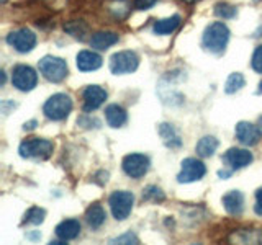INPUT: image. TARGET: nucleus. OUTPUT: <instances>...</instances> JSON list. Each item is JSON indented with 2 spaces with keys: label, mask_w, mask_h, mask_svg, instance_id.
Returning <instances> with one entry per match:
<instances>
[{
  "label": "nucleus",
  "mask_w": 262,
  "mask_h": 245,
  "mask_svg": "<svg viewBox=\"0 0 262 245\" xmlns=\"http://www.w3.org/2000/svg\"><path fill=\"white\" fill-rule=\"evenodd\" d=\"M229 41V30L223 21H215L203 31V47L213 54L225 51Z\"/></svg>",
  "instance_id": "1"
},
{
  "label": "nucleus",
  "mask_w": 262,
  "mask_h": 245,
  "mask_svg": "<svg viewBox=\"0 0 262 245\" xmlns=\"http://www.w3.org/2000/svg\"><path fill=\"white\" fill-rule=\"evenodd\" d=\"M71 111H72V100H71V96L66 93H56L53 96H49L43 106L45 116L53 121L66 119L69 116Z\"/></svg>",
  "instance_id": "2"
},
{
  "label": "nucleus",
  "mask_w": 262,
  "mask_h": 245,
  "mask_svg": "<svg viewBox=\"0 0 262 245\" xmlns=\"http://www.w3.org/2000/svg\"><path fill=\"white\" fill-rule=\"evenodd\" d=\"M38 67H39L41 76L49 82H54V84L62 82L69 74L66 61L56 56H45L43 59L38 62Z\"/></svg>",
  "instance_id": "3"
},
{
  "label": "nucleus",
  "mask_w": 262,
  "mask_h": 245,
  "mask_svg": "<svg viewBox=\"0 0 262 245\" xmlns=\"http://www.w3.org/2000/svg\"><path fill=\"white\" fill-rule=\"evenodd\" d=\"M54 145L51 141L48 139H41V137H30L27 141H23L20 144V155L23 159H39L45 160L49 155L53 154Z\"/></svg>",
  "instance_id": "4"
},
{
  "label": "nucleus",
  "mask_w": 262,
  "mask_h": 245,
  "mask_svg": "<svg viewBox=\"0 0 262 245\" xmlns=\"http://www.w3.org/2000/svg\"><path fill=\"white\" fill-rule=\"evenodd\" d=\"M133 203H135V196L129 191H113L108 198V204L112 209V214L117 220H125L131 209H133Z\"/></svg>",
  "instance_id": "5"
},
{
  "label": "nucleus",
  "mask_w": 262,
  "mask_h": 245,
  "mask_svg": "<svg viewBox=\"0 0 262 245\" xmlns=\"http://www.w3.org/2000/svg\"><path fill=\"white\" fill-rule=\"evenodd\" d=\"M139 57L135 51H120L110 57V70L115 76H125L138 69Z\"/></svg>",
  "instance_id": "6"
},
{
  "label": "nucleus",
  "mask_w": 262,
  "mask_h": 245,
  "mask_svg": "<svg viewBox=\"0 0 262 245\" xmlns=\"http://www.w3.org/2000/svg\"><path fill=\"white\" fill-rule=\"evenodd\" d=\"M12 84L15 88H18L20 92H30L38 84V74L35 69H31L30 65H15L12 72Z\"/></svg>",
  "instance_id": "7"
},
{
  "label": "nucleus",
  "mask_w": 262,
  "mask_h": 245,
  "mask_svg": "<svg viewBox=\"0 0 262 245\" xmlns=\"http://www.w3.org/2000/svg\"><path fill=\"white\" fill-rule=\"evenodd\" d=\"M149 165H151L149 157L144 154H129L121 162L123 172L135 180L144 177L147 174V170H149Z\"/></svg>",
  "instance_id": "8"
},
{
  "label": "nucleus",
  "mask_w": 262,
  "mask_h": 245,
  "mask_svg": "<svg viewBox=\"0 0 262 245\" xmlns=\"http://www.w3.org/2000/svg\"><path fill=\"white\" fill-rule=\"evenodd\" d=\"M8 46H12L16 53H30L36 46V35L28 28H20L12 31L7 36Z\"/></svg>",
  "instance_id": "9"
},
{
  "label": "nucleus",
  "mask_w": 262,
  "mask_h": 245,
  "mask_svg": "<svg viewBox=\"0 0 262 245\" xmlns=\"http://www.w3.org/2000/svg\"><path fill=\"white\" fill-rule=\"evenodd\" d=\"M207 174V167L205 163L196 160V159H185L182 162V167L177 175V180L180 183H192V182H199Z\"/></svg>",
  "instance_id": "10"
},
{
  "label": "nucleus",
  "mask_w": 262,
  "mask_h": 245,
  "mask_svg": "<svg viewBox=\"0 0 262 245\" xmlns=\"http://www.w3.org/2000/svg\"><path fill=\"white\" fill-rule=\"evenodd\" d=\"M82 100H84V111H95L105 103L106 92L98 85H87L82 92Z\"/></svg>",
  "instance_id": "11"
},
{
  "label": "nucleus",
  "mask_w": 262,
  "mask_h": 245,
  "mask_svg": "<svg viewBox=\"0 0 262 245\" xmlns=\"http://www.w3.org/2000/svg\"><path fill=\"white\" fill-rule=\"evenodd\" d=\"M260 134L262 133L259 126H254L248 121H241L236 125V137L244 145H256L260 139Z\"/></svg>",
  "instance_id": "12"
},
{
  "label": "nucleus",
  "mask_w": 262,
  "mask_h": 245,
  "mask_svg": "<svg viewBox=\"0 0 262 245\" xmlns=\"http://www.w3.org/2000/svg\"><path fill=\"white\" fill-rule=\"evenodd\" d=\"M223 160L228 167H231V170H237V168H244L246 165H249L252 162V154L246 149L233 147V149H229L223 155Z\"/></svg>",
  "instance_id": "13"
},
{
  "label": "nucleus",
  "mask_w": 262,
  "mask_h": 245,
  "mask_svg": "<svg viewBox=\"0 0 262 245\" xmlns=\"http://www.w3.org/2000/svg\"><path fill=\"white\" fill-rule=\"evenodd\" d=\"M77 69L82 72H90V70H97L102 65V57L100 54H97L94 51H80L77 54Z\"/></svg>",
  "instance_id": "14"
},
{
  "label": "nucleus",
  "mask_w": 262,
  "mask_h": 245,
  "mask_svg": "<svg viewBox=\"0 0 262 245\" xmlns=\"http://www.w3.org/2000/svg\"><path fill=\"white\" fill-rule=\"evenodd\" d=\"M80 234V223L77 219H66L56 227V235L61 240H72Z\"/></svg>",
  "instance_id": "15"
},
{
  "label": "nucleus",
  "mask_w": 262,
  "mask_h": 245,
  "mask_svg": "<svg viewBox=\"0 0 262 245\" xmlns=\"http://www.w3.org/2000/svg\"><path fill=\"white\" fill-rule=\"evenodd\" d=\"M159 136L162 139V142L166 144L169 149H179L182 145V139H180V134L177 133V129L169 125V122H162L159 126Z\"/></svg>",
  "instance_id": "16"
},
{
  "label": "nucleus",
  "mask_w": 262,
  "mask_h": 245,
  "mask_svg": "<svg viewBox=\"0 0 262 245\" xmlns=\"http://www.w3.org/2000/svg\"><path fill=\"white\" fill-rule=\"evenodd\" d=\"M223 206L225 209L229 212V214L233 216H237L243 212V208H244V196L241 191L237 190H233L229 191L223 196Z\"/></svg>",
  "instance_id": "17"
},
{
  "label": "nucleus",
  "mask_w": 262,
  "mask_h": 245,
  "mask_svg": "<svg viewBox=\"0 0 262 245\" xmlns=\"http://www.w3.org/2000/svg\"><path fill=\"white\" fill-rule=\"evenodd\" d=\"M118 43V35L117 33H112V31H100V33H95L90 39V46L94 49H98V51H105V49L112 47L113 44Z\"/></svg>",
  "instance_id": "18"
},
{
  "label": "nucleus",
  "mask_w": 262,
  "mask_h": 245,
  "mask_svg": "<svg viewBox=\"0 0 262 245\" xmlns=\"http://www.w3.org/2000/svg\"><path fill=\"white\" fill-rule=\"evenodd\" d=\"M105 119L112 128H121L126 122L128 116L125 108H121L120 105H108L105 108Z\"/></svg>",
  "instance_id": "19"
},
{
  "label": "nucleus",
  "mask_w": 262,
  "mask_h": 245,
  "mask_svg": "<svg viewBox=\"0 0 262 245\" xmlns=\"http://www.w3.org/2000/svg\"><path fill=\"white\" fill-rule=\"evenodd\" d=\"M105 219H106V212L102 208V204H98V203L92 204V206H90L87 209V212H85V220L92 229L102 227V224L105 223Z\"/></svg>",
  "instance_id": "20"
},
{
  "label": "nucleus",
  "mask_w": 262,
  "mask_h": 245,
  "mask_svg": "<svg viewBox=\"0 0 262 245\" xmlns=\"http://www.w3.org/2000/svg\"><path fill=\"white\" fill-rule=\"evenodd\" d=\"M196 154L200 155L203 159H208L211 157L213 154L216 152L218 149V139L213 137V136H203L199 142H196Z\"/></svg>",
  "instance_id": "21"
},
{
  "label": "nucleus",
  "mask_w": 262,
  "mask_h": 245,
  "mask_svg": "<svg viewBox=\"0 0 262 245\" xmlns=\"http://www.w3.org/2000/svg\"><path fill=\"white\" fill-rule=\"evenodd\" d=\"M180 24V16L179 15H174L170 16V18H164V20H159L154 23V33L156 35H170L172 31H176Z\"/></svg>",
  "instance_id": "22"
},
{
  "label": "nucleus",
  "mask_w": 262,
  "mask_h": 245,
  "mask_svg": "<svg viewBox=\"0 0 262 245\" xmlns=\"http://www.w3.org/2000/svg\"><path fill=\"white\" fill-rule=\"evenodd\" d=\"M244 76L241 72H234L228 77L226 84H225V92L226 93H236L244 87Z\"/></svg>",
  "instance_id": "23"
},
{
  "label": "nucleus",
  "mask_w": 262,
  "mask_h": 245,
  "mask_svg": "<svg viewBox=\"0 0 262 245\" xmlns=\"http://www.w3.org/2000/svg\"><path fill=\"white\" fill-rule=\"evenodd\" d=\"M45 216H46V211L43 208H38V206H33L27 211V214H25V219H23V224H41L45 220Z\"/></svg>",
  "instance_id": "24"
},
{
  "label": "nucleus",
  "mask_w": 262,
  "mask_h": 245,
  "mask_svg": "<svg viewBox=\"0 0 262 245\" xmlns=\"http://www.w3.org/2000/svg\"><path fill=\"white\" fill-rule=\"evenodd\" d=\"M166 200V194L158 186H147L143 190V201H151V203H161Z\"/></svg>",
  "instance_id": "25"
},
{
  "label": "nucleus",
  "mask_w": 262,
  "mask_h": 245,
  "mask_svg": "<svg viewBox=\"0 0 262 245\" xmlns=\"http://www.w3.org/2000/svg\"><path fill=\"white\" fill-rule=\"evenodd\" d=\"M215 13L221 18H233L236 15V8L229 4H216L215 5Z\"/></svg>",
  "instance_id": "26"
},
{
  "label": "nucleus",
  "mask_w": 262,
  "mask_h": 245,
  "mask_svg": "<svg viewBox=\"0 0 262 245\" xmlns=\"http://www.w3.org/2000/svg\"><path fill=\"white\" fill-rule=\"evenodd\" d=\"M251 65H252V69L262 74V44L256 47V51H254L252 54V61H251Z\"/></svg>",
  "instance_id": "27"
},
{
  "label": "nucleus",
  "mask_w": 262,
  "mask_h": 245,
  "mask_svg": "<svg viewBox=\"0 0 262 245\" xmlns=\"http://www.w3.org/2000/svg\"><path fill=\"white\" fill-rule=\"evenodd\" d=\"M112 243H138V237L131 232H126L125 235H120L117 239H113Z\"/></svg>",
  "instance_id": "28"
},
{
  "label": "nucleus",
  "mask_w": 262,
  "mask_h": 245,
  "mask_svg": "<svg viewBox=\"0 0 262 245\" xmlns=\"http://www.w3.org/2000/svg\"><path fill=\"white\" fill-rule=\"evenodd\" d=\"M158 0H135V7L138 10H147V8H151Z\"/></svg>",
  "instance_id": "29"
},
{
  "label": "nucleus",
  "mask_w": 262,
  "mask_h": 245,
  "mask_svg": "<svg viewBox=\"0 0 262 245\" xmlns=\"http://www.w3.org/2000/svg\"><path fill=\"white\" fill-rule=\"evenodd\" d=\"M254 211H256V214L262 216V188L257 190L256 193V204H254Z\"/></svg>",
  "instance_id": "30"
},
{
  "label": "nucleus",
  "mask_w": 262,
  "mask_h": 245,
  "mask_svg": "<svg viewBox=\"0 0 262 245\" xmlns=\"http://www.w3.org/2000/svg\"><path fill=\"white\" fill-rule=\"evenodd\" d=\"M36 125V121H30V122H25V129H33Z\"/></svg>",
  "instance_id": "31"
},
{
  "label": "nucleus",
  "mask_w": 262,
  "mask_h": 245,
  "mask_svg": "<svg viewBox=\"0 0 262 245\" xmlns=\"http://www.w3.org/2000/svg\"><path fill=\"white\" fill-rule=\"evenodd\" d=\"M257 126H259V129H260V133H262V116L259 118V125H257Z\"/></svg>",
  "instance_id": "32"
},
{
  "label": "nucleus",
  "mask_w": 262,
  "mask_h": 245,
  "mask_svg": "<svg viewBox=\"0 0 262 245\" xmlns=\"http://www.w3.org/2000/svg\"><path fill=\"white\" fill-rule=\"evenodd\" d=\"M259 92L262 93V82H260V84H259Z\"/></svg>",
  "instance_id": "33"
},
{
  "label": "nucleus",
  "mask_w": 262,
  "mask_h": 245,
  "mask_svg": "<svg viewBox=\"0 0 262 245\" xmlns=\"http://www.w3.org/2000/svg\"><path fill=\"white\" fill-rule=\"evenodd\" d=\"M4 2H5V0H4Z\"/></svg>",
  "instance_id": "34"
}]
</instances>
